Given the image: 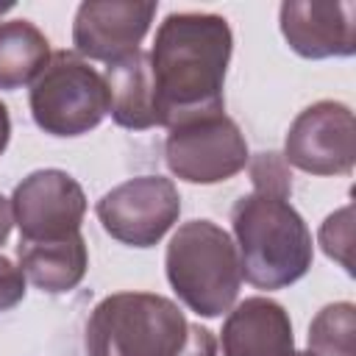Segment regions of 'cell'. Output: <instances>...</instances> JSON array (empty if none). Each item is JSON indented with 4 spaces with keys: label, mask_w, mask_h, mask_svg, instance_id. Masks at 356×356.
I'll return each mask as SVG.
<instances>
[{
    "label": "cell",
    "mask_w": 356,
    "mask_h": 356,
    "mask_svg": "<svg viewBox=\"0 0 356 356\" xmlns=\"http://www.w3.org/2000/svg\"><path fill=\"white\" fill-rule=\"evenodd\" d=\"M292 356H314V353H309V350H303V353H298V350H295Z\"/></svg>",
    "instance_id": "24"
},
{
    "label": "cell",
    "mask_w": 356,
    "mask_h": 356,
    "mask_svg": "<svg viewBox=\"0 0 356 356\" xmlns=\"http://www.w3.org/2000/svg\"><path fill=\"white\" fill-rule=\"evenodd\" d=\"M47 36L28 19L0 22V89L14 92L36 81L50 61Z\"/></svg>",
    "instance_id": "15"
},
{
    "label": "cell",
    "mask_w": 356,
    "mask_h": 356,
    "mask_svg": "<svg viewBox=\"0 0 356 356\" xmlns=\"http://www.w3.org/2000/svg\"><path fill=\"white\" fill-rule=\"evenodd\" d=\"M8 139H11V117H8V106L0 100V156L6 153Z\"/></svg>",
    "instance_id": "22"
},
{
    "label": "cell",
    "mask_w": 356,
    "mask_h": 356,
    "mask_svg": "<svg viewBox=\"0 0 356 356\" xmlns=\"http://www.w3.org/2000/svg\"><path fill=\"white\" fill-rule=\"evenodd\" d=\"M28 106L44 134L72 139L103 122L108 114V89L103 75L75 50H56L31 83Z\"/></svg>",
    "instance_id": "5"
},
{
    "label": "cell",
    "mask_w": 356,
    "mask_h": 356,
    "mask_svg": "<svg viewBox=\"0 0 356 356\" xmlns=\"http://www.w3.org/2000/svg\"><path fill=\"white\" fill-rule=\"evenodd\" d=\"M281 33L303 58H348L356 53V6L350 0H286Z\"/></svg>",
    "instance_id": "11"
},
{
    "label": "cell",
    "mask_w": 356,
    "mask_h": 356,
    "mask_svg": "<svg viewBox=\"0 0 356 356\" xmlns=\"http://www.w3.org/2000/svg\"><path fill=\"white\" fill-rule=\"evenodd\" d=\"M11 225H14L11 200L0 195V245H6V239H8V234H11Z\"/></svg>",
    "instance_id": "21"
},
{
    "label": "cell",
    "mask_w": 356,
    "mask_h": 356,
    "mask_svg": "<svg viewBox=\"0 0 356 356\" xmlns=\"http://www.w3.org/2000/svg\"><path fill=\"white\" fill-rule=\"evenodd\" d=\"M17 259L22 275L47 295H64L75 289L89 267V250L81 234H70L61 239H42V242L19 239Z\"/></svg>",
    "instance_id": "14"
},
{
    "label": "cell",
    "mask_w": 356,
    "mask_h": 356,
    "mask_svg": "<svg viewBox=\"0 0 356 356\" xmlns=\"http://www.w3.org/2000/svg\"><path fill=\"white\" fill-rule=\"evenodd\" d=\"M242 278L256 289H284L300 281L314 259L312 234L284 197L250 192L231 209Z\"/></svg>",
    "instance_id": "2"
},
{
    "label": "cell",
    "mask_w": 356,
    "mask_h": 356,
    "mask_svg": "<svg viewBox=\"0 0 356 356\" xmlns=\"http://www.w3.org/2000/svg\"><path fill=\"white\" fill-rule=\"evenodd\" d=\"M175 356H217V339L206 325L189 323L186 339H184V345Z\"/></svg>",
    "instance_id": "20"
},
{
    "label": "cell",
    "mask_w": 356,
    "mask_h": 356,
    "mask_svg": "<svg viewBox=\"0 0 356 356\" xmlns=\"http://www.w3.org/2000/svg\"><path fill=\"white\" fill-rule=\"evenodd\" d=\"M309 353L356 356V306L350 300L323 306L309 325Z\"/></svg>",
    "instance_id": "16"
},
{
    "label": "cell",
    "mask_w": 356,
    "mask_h": 356,
    "mask_svg": "<svg viewBox=\"0 0 356 356\" xmlns=\"http://www.w3.org/2000/svg\"><path fill=\"white\" fill-rule=\"evenodd\" d=\"M103 231L131 248H153L181 214V195L170 178L136 175L117 184L97 200Z\"/></svg>",
    "instance_id": "7"
},
{
    "label": "cell",
    "mask_w": 356,
    "mask_h": 356,
    "mask_svg": "<svg viewBox=\"0 0 356 356\" xmlns=\"http://www.w3.org/2000/svg\"><path fill=\"white\" fill-rule=\"evenodd\" d=\"M11 8H14V3H11V0H8V3H0V17H3V14H8Z\"/></svg>",
    "instance_id": "23"
},
{
    "label": "cell",
    "mask_w": 356,
    "mask_h": 356,
    "mask_svg": "<svg viewBox=\"0 0 356 356\" xmlns=\"http://www.w3.org/2000/svg\"><path fill=\"white\" fill-rule=\"evenodd\" d=\"M250 181L256 192L273 195V197H289L292 195V172L281 153H259L250 159Z\"/></svg>",
    "instance_id": "17"
},
{
    "label": "cell",
    "mask_w": 356,
    "mask_h": 356,
    "mask_svg": "<svg viewBox=\"0 0 356 356\" xmlns=\"http://www.w3.org/2000/svg\"><path fill=\"white\" fill-rule=\"evenodd\" d=\"M25 298V275L22 270L0 253V312L14 309Z\"/></svg>",
    "instance_id": "19"
},
{
    "label": "cell",
    "mask_w": 356,
    "mask_h": 356,
    "mask_svg": "<svg viewBox=\"0 0 356 356\" xmlns=\"http://www.w3.org/2000/svg\"><path fill=\"white\" fill-rule=\"evenodd\" d=\"M286 164L312 175H348L356 164V120L339 100H320L303 108L284 142Z\"/></svg>",
    "instance_id": "8"
},
{
    "label": "cell",
    "mask_w": 356,
    "mask_h": 356,
    "mask_svg": "<svg viewBox=\"0 0 356 356\" xmlns=\"http://www.w3.org/2000/svg\"><path fill=\"white\" fill-rule=\"evenodd\" d=\"M164 270L178 300L211 320L234 309L242 286L239 253L225 228L211 220H189L172 234Z\"/></svg>",
    "instance_id": "3"
},
{
    "label": "cell",
    "mask_w": 356,
    "mask_h": 356,
    "mask_svg": "<svg viewBox=\"0 0 356 356\" xmlns=\"http://www.w3.org/2000/svg\"><path fill=\"white\" fill-rule=\"evenodd\" d=\"M159 3L142 0H86L72 19V44L81 58L114 64L139 50Z\"/></svg>",
    "instance_id": "10"
},
{
    "label": "cell",
    "mask_w": 356,
    "mask_h": 356,
    "mask_svg": "<svg viewBox=\"0 0 356 356\" xmlns=\"http://www.w3.org/2000/svg\"><path fill=\"white\" fill-rule=\"evenodd\" d=\"M164 161L186 184H220L242 172L250 153L239 125L214 111L175 122L164 139Z\"/></svg>",
    "instance_id": "6"
},
{
    "label": "cell",
    "mask_w": 356,
    "mask_h": 356,
    "mask_svg": "<svg viewBox=\"0 0 356 356\" xmlns=\"http://www.w3.org/2000/svg\"><path fill=\"white\" fill-rule=\"evenodd\" d=\"M11 214L19 228V239H61L70 234H81L86 195L70 172L56 167L36 170L14 186Z\"/></svg>",
    "instance_id": "9"
},
{
    "label": "cell",
    "mask_w": 356,
    "mask_h": 356,
    "mask_svg": "<svg viewBox=\"0 0 356 356\" xmlns=\"http://www.w3.org/2000/svg\"><path fill=\"white\" fill-rule=\"evenodd\" d=\"M222 356H292V320L278 300L264 295L236 303L220 331Z\"/></svg>",
    "instance_id": "12"
},
{
    "label": "cell",
    "mask_w": 356,
    "mask_h": 356,
    "mask_svg": "<svg viewBox=\"0 0 356 356\" xmlns=\"http://www.w3.org/2000/svg\"><path fill=\"white\" fill-rule=\"evenodd\" d=\"M189 323L178 303L153 292H114L103 298L83 331L89 356H175Z\"/></svg>",
    "instance_id": "4"
},
{
    "label": "cell",
    "mask_w": 356,
    "mask_h": 356,
    "mask_svg": "<svg viewBox=\"0 0 356 356\" xmlns=\"http://www.w3.org/2000/svg\"><path fill=\"white\" fill-rule=\"evenodd\" d=\"M320 245L328 259L339 261L345 273H353L350 267V245H353V209L342 206L339 211L328 214L320 228Z\"/></svg>",
    "instance_id": "18"
},
{
    "label": "cell",
    "mask_w": 356,
    "mask_h": 356,
    "mask_svg": "<svg viewBox=\"0 0 356 356\" xmlns=\"http://www.w3.org/2000/svg\"><path fill=\"white\" fill-rule=\"evenodd\" d=\"M103 81L108 89V114L120 128L147 131L161 125L153 72H150V56L142 47L108 64Z\"/></svg>",
    "instance_id": "13"
},
{
    "label": "cell",
    "mask_w": 356,
    "mask_h": 356,
    "mask_svg": "<svg viewBox=\"0 0 356 356\" xmlns=\"http://www.w3.org/2000/svg\"><path fill=\"white\" fill-rule=\"evenodd\" d=\"M234 50L225 17L200 11L167 14L150 47V72L159 103V122L172 128L181 120L225 111L222 83Z\"/></svg>",
    "instance_id": "1"
}]
</instances>
